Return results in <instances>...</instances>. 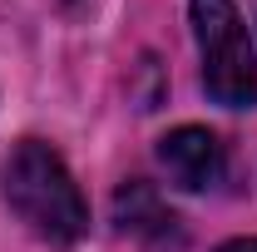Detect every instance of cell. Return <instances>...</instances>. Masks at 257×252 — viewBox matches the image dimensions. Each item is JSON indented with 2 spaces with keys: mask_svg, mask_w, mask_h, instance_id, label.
I'll return each mask as SVG.
<instances>
[{
  "mask_svg": "<svg viewBox=\"0 0 257 252\" xmlns=\"http://www.w3.org/2000/svg\"><path fill=\"white\" fill-rule=\"evenodd\" d=\"M0 193L10 213L45 242H79L89 232V203L74 183L69 163L40 139H20L5 168H0Z\"/></svg>",
  "mask_w": 257,
  "mask_h": 252,
  "instance_id": "6da1fadb",
  "label": "cell"
},
{
  "mask_svg": "<svg viewBox=\"0 0 257 252\" xmlns=\"http://www.w3.org/2000/svg\"><path fill=\"white\" fill-rule=\"evenodd\" d=\"M193 40L203 55V89L223 109H252L257 104V55L247 25L232 0H188Z\"/></svg>",
  "mask_w": 257,
  "mask_h": 252,
  "instance_id": "7a4b0ae2",
  "label": "cell"
},
{
  "mask_svg": "<svg viewBox=\"0 0 257 252\" xmlns=\"http://www.w3.org/2000/svg\"><path fill=\"white\" fill-rule=\"evenodd\" d=\"M159 163H163V173H168L178 188L203 193V188H213V183L223 178V144H218V134H208V129L183 124V129H173V134L159 139Z\"/></svg>",
  "mask_w": 257,
  "mask_h": 252,
  "instance_id": "3957f363",
  "label": "cell"
},
{
  "mask_svg": "<svg viewBox=\"0 0 257 252\" xmlns=\"http://www.w3.org/2000/svg\"><path fill=\"white\" fill-rule=\"evenodd\" d=\"M114 218H119V227H128V232H168V227H173V213L159 203V193L149 188V183H128V188H119V198H114Z\"/></svg>",
  "mask_w": 257,
  "mask_h": 252,
  "instance_id": "277c9868",
  "label": "cell"
},
{
  "mask_svg": "<svg viewBox=\"0 0 257 252\" xmlns=\"http://www.w3.org/2000/svg\"><path fill=\"white\" fill-rule=\"evenodd\" d=\"M218 252H257V237H232V242H223Z\"/></svg>",
  "mask_w": 257,
  "mask_h": 252,
  "instance_id": "5b68a950",
  "label": "cell"
},
{
  "mask_svg": "<svg viewBox=\"0 0 257 252\" xmlns=\"http://www.w3.org/2000/svg\"><path fill=\"white\" fill-rule=\"evenodd\" d=\"M64 10H69V15H89V10H94L99 0H60Z\"/></svg>",
  "mask_w": 257,
  "mask_h": 252,
  "instance_id": "8992f818",
  "label": "cell"
}]
</instances>
